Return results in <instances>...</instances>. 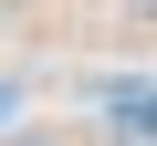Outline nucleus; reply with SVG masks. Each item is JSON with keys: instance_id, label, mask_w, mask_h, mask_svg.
Masks as SVG:
<instances>
[{"instance_id": "nucleus-1", "label": "nucleus", "mask_w": 157, "mask_h": 146, "mask_svg": "<svg viewBox=\"0 0 157 146\" xmlns=\"http://www.w3.org/2000/svg\"><path fill=\"white\" fill-rule=\"evenodd\" d=\"M11 146H42V136H11Z\"/></svg>"}, {"instance_id": "nucleus-2", "label": "nucleus", "mask_w": 157, "mask_h": 146, "mask_svg": "<svg viewBox=\"0 0 157 146\" xmlns=\"http://www.w3.org/2000/svg\"><path fill=\"white\" fill-rule=\"evenodd\" d=\"M136 11H157V0H136Z\"/></svg>"}]
</instances>
